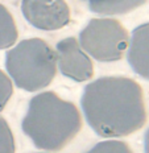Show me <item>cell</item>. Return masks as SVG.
I'll use <instances>...</instances> for the list:
<instances>
[{"label": "cell", "instance_id": "6da1fadb", "mask_svg": "<svg viewBox=\"0 0 149 153\" xmlns=\"http://www.w3.org/2000/svg\"><path fill=\"white\" fill-rule=\"evenodd\" d=\"M81 106L87 124L100 137H124L147 122L142 88L127 76H102L86 85Z\"/></svg>", "mask_w": 149, "mask_h": 153}, {"label": "cell", "instance_id": "7a4b0ae2", "mask_svg": "<svg viewBox=\"0 0 149 153\" xmlns=\"http://www.w3.org/2000/svg\"><path fill=\"white\" fill-rule=\"evenodd\" d=\"M21 128L36 148L58 152L82 129V116L74 103L44 91L29 100Z\"/></svg>", "mask_w": 149, "mask_h": 153}, {"label": "cell", "instance_id": "3957f363", "mask_svg": "<svg viewBox=\"0 0 149 153\" xmlns=\"http://www.w3.org/2000/svg\"><path fill=\"white\" fill-rule=\"evenodd\" d=\"M5 68L19 88L39 91L54 79L57 56L46 41L27 38L7 52Z\"/></svg>", "mask_w": 149, "mask_h": 153}, {"label": "cell", "instance_id": "277c9868", "mask_svg": "<svg viewBox=\"0 0 149 153\" xmlns=\"http://www.w3.org/2000/svg\"><path fill=\"white\" fill-rule=\"evenodd\" d=\"M79 45L96 61L113 62L128 49L129 34L115 19H91L79 33Z\"/></svg>", "mask_w": 149, "mask_h": 153}, {"label": "cell", "instance_id": "5b68a950", "mask_svg": "<svg viewBox=\"0 0 149 153\" xmlns=\"http://www.w3.org/2000/svg\"><path fill=\"white\" fill-rule=\"evenodd\" d=\"M27 21L41 30H57L70 21V8L65 0H20Z\"/></svg>", "mask_w": 149, "mask_h": 153}, {"label": "cell", "instance_id": "8992f818", "mask_svg": "<svg viewBox=\"0 0 149 153\" xmlns=\"http://www.w3.org/2000/svg\"><path fill=\"white\" fill-rule=\"evenodd\" d=\"M57 68L65 76L75 82H85L94 75L90 57L83 52L74 37L61 40L56 46Z\"/></svg>", "mask_w": 149, "mask_h": 153}, {"label": "cell", "instance_id": "52a82bcc", "mask_svg": "<svg viewBox=\"0 0 149 153\" xmlns=\"http://www.w3.org/2000/svg\"><path fill=\"white\" fill-rule=\"evenodd\" d=\"M127 59L136 74L149 81V23L139 25L132 32Z\"/></svg>", "mask_w": 149, "mask_h": 153}, {"label": "cell", "instance_id": "ba28073f", "mask_svg": "<svg viewBox=\"0 0 149 153\" xmlns=\"http://www.w3.org/2000/svg\"><path fill=\"white\" fill-rule=\"evenodd\" d=\"M88 9L102 16L125 15L141 7L147 0H85Z\"/></svg>", "mask_w": 149, "mask_h": 153}, {"label": "cell", "instance_id": "9c48e42d", "mask_svg": "<svg viewBox=\"0 0 149 153\" xmlns=\"http://www.w3.org/2000/svg\"><path fill=\"white\" fill-rule=\"evenodd\" d=\"M19 32L11 12L0 4V49H8L15 45Z\"/></svg>", "mask_w": 149, "mask_h": 153}, {"label": "cell", "instance_id": "30bf717a", "mask_svg": "<svg viewBox=\"0 0 149 153\" xmlns=\"http://www.w3.org/2000/svg\"><path fill=\"white\" fill-rule=\"evenodd\" d=\"M86 153H133L129 145L119 140H107L95 144Z\"/></svg>", "mask_w": 149, "mask_h": 153}, {"label": "cell", "instance_id": "8fae6325", "mask_svg": "<svg viewBox=\"0 0 149 153\" xmlns=\"http://www.w3.org/2000/svg\"><path fill=\"white\" fill-rule=\"evenodd\" d=\"M0 153H15L13 133L3 117H0Z\"/></svg>", "mask_w": 149, "mask_h": 153}, {"label": "cell", "instance_id": "7c38bea8", "mask_svg": "<svg viewBox=\"0 0 149 153\" xmlns=\"http://www.w3.org/2000/svg\"><path fill=\"white\" fill-rule=\"evenodd\" d=\"M12 94H13V86L11 78L0 70V111L7 106Z\"/></svg>", "mask_w": 149, "mask_h": 153}, {"label": "cell", "instance_id": "4fadbf2b", "mask_svg": "<svg viewBox=\"0 0 149 153\" xmlns=\"http://www.w3.org/2000/svg\"><path fill=\"white\" fill-rule=\"evenodd\" d=\"M144 152L149 153V129H147L144 135Z\"/></svg>", "mask_w": 149, "mask_h": 153}]
</instances>
